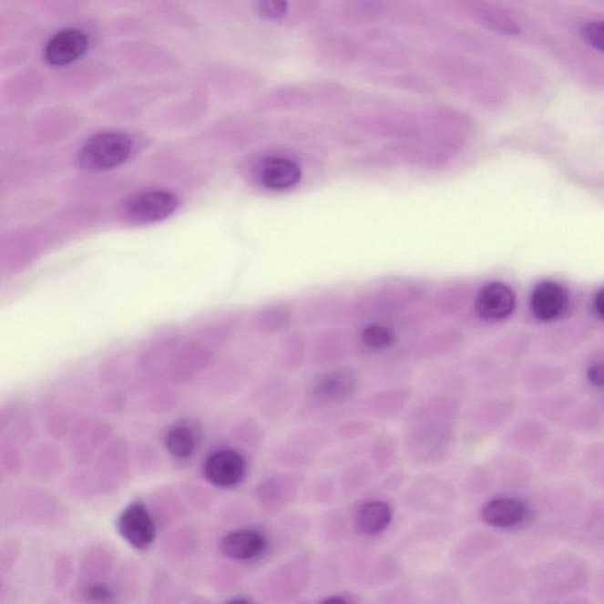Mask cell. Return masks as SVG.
<instances>
[{
  "label": "cell",
  "instance_id": "obj_1",
  "mask_svg": "<svg viewBox=\"0 0 604 604\" xmlns=\"http://www.w3.org/2000/svg\"><path fill=\"white\" fill-rule=\"evenodd\" d=\"M455 431L451 422L411 423L405 434V447L412 459L420 463L441 461L454 449Z\"/></svg>",
  "mask_w": 604,
  "mask_h": 604
},
{
  "label": "cell",
  "instance_id": "obj_2",
  "mask_svg": "<svg viewBox=\"0 0 604 604\" xmlns=\"http://www.w3.org/2000/svg\"><path fill=\"white\" fill-rule=\"evenodd\" d=\"M214 362V353L199 340L176 338L164 363L161 380L185 384L205 372Z\"/></svg>",
  "mask_w": 604,
  "mask_h": 604
},
{
  "label": "cell",
  "instance_id": "obj_3",
  "mask_svg": "<svg viewBox=\"0 0 604 604\" xmlns=\"http://www.w3.org/2000/svg\"><path fill=\"white\" fill-rule=\"evenodd\" d=\"M133 144L122 133H103L87 139L79 150L78 163L83 170L101 173L121 166L130 158Z\"/></svg>",
  "mask_w": 604,
  "mask_h": 604
},
{
  "label": "cell",
  "instance_id": "obj_4",
  "mask_svg": "<svg viewBox=\"0 0 604 604\" xmlns=\"http://www.w3.org/2000/svg\"><path fill=\"white\" fill-rule=\"evenodd\" d=\"M133 466L130 447L122 438H113L96 458L93 472L98 492H114L129 478Z\"/></svg>",
  "mask_w": 604,
  "mask_h": 604
},
{
  "label": "cell",
  "instance_id": "obj_5",
  "mask_svg": "<svg viewBox=\"0 0 604 604\" xmlns=\"http://www.w3.org/2000/svg\"><path fill=\"white\" fill-rule=\"evenodd\" d=\"M116 529L123 541L136 550L144 551L154 546L159 524L146 503L135 501L121 511L116 521Z\"/></svg>",
  "mask_w": 604,
  "mask_h": 604
},
{
  "label": "cell",
  "instance_id": "obj_6",
  "mask_svg": "<svg viewBox=\"0 0 604 604\" xmlns=\"http://www.w3.org/2000/svg\"><path fill=\"white\" fill-rule=\"evenodd\" d=\"M179 207V198L166 190L143 191L124 205V215L134 225H149L169 218Z\"/></svg>",
  "mask_w": 604,
  "mask_h": 604
},
{
  "label": "cell",
  "instance_id": "obj_7",
  "mask_svg": "<svg viewBox=\"0 0 604 604\" xmlns=\"http://www.w3.org/2000/svg\"><path fill=\"white\" fill-rule=\"evenodd\" d=\"M111 429L101 419L84 418L72 427L70 449L78 466L95 462L99 452L111 441Z\"/></svg>",
  "mask_w": 604,
  "mask_h": 604
},
{
  "label": "cell",
  "instance_id": "obj_8",
  "mask_svg": "<svg viewBox=\"0 0 604 604\" xmlns=\"http://www.w3.org/2000/svg\"><path fill=\"white\" fill-rule=\"evenodd\" d=\"M357 372L351 367H335L322 372L311 384V394L323 404L345 403L358 390Z\"/></svg>",
  "mask_w": 604,
  "mask_h": 604
},
{
  "label": "cell",
  "instance_id": "obj_9",
  "mask_svg": "<svg viewBox=\"0 0 604 604\" xmlns=\"http://www.w3.org/2000/svg\"><path fill=\"white\" fill-rule=\"evenodd\" d=\"M245 458L233 449H221L208 456L203 475L208 483L220 489L239 486L246 475Z\"/></svg>",
  "mask_w": 604,
  "mask_h": 604
},
{
  "label": "cell",
  "instance_id": "obj_10",
  "mask_svg": "<svg viewBox=\"0 0 604 604\" xmlns=\"http://www.w3.org/2000/svg\"><path fill=\"white\" fill-rule=\"evenodd\" d=\"M516 308V295L511 287L501 282L487 283L475 299V310L486 322H499L510 317Z\"/></svg>",
  "mask_w": 604,
  "mask_h": 604
},
{
  "label": "cell",
  "instance_id": "obj_11",
  "mask_svg": "<svg viewBox=\"0 0 604 604\" xmlns=\"http://www.w3.org/2000/svg\"><path fill=\"white\" fill-rule=\"evenodd\" d=\"M89 46V38L81 30L59 31L46 44L44 50L46 61L52 67H66L78 61Z\"/></svg>",
  "mask_w": 604,
  "mask_h": 604
},
{
  "label": "cell",
  "instance_id": "obj_12",
  "mask_svg": "<svg viewBox=\"0 0 604 604\" xmlns=\"http://www.w3.org/2000/svg\"><path fill=\"white\" fill-rule=\"evenodd\" d=\"M266 537L260 531L239 529L230 531L220 541V550L233 561H251L266 550Z\"/></svg>",
  "mask_w": 604,
  "mask_h": 604
},
{
  "label": "cell",
  "instance_id": "obj_13",
  "mask_svg": "<svg viewBox=\"0 0 604 604\" xmlns=\"http://www.w3.org/2000/svg\"><path fill=\"white\" fill-rule=\"evenodd\" d=\"M302 170L297 163L285 158H268L260 164L259 179L263 187L271 190L291 189L298 185Z\"/></svg>",
  "mask_w": 604,
  "mask_h": 604
},
{
  "label": "cell",
  "instance_id": "obj_14",
  "mask_svg": "<svg viewBox=\"0 0 604 604\" xmlns=\"http://www.w3.org/2000/svg\"><path fill=\"white\" fill-rule=\"evenodd\" d=\"M568 294L566 290L554 282H544L535 288L531 294V311L536 318L543 322L561 317L566 311Z\"/></svg>",
  "mask_w": 604,
  "mask_h": 604
},
{
  "label": "cell",
  "instance_id": "obj_15",
  "mask_svg": "<svg viewBox=\"0 0 604 604\" xmlns=\"http://www.w3.org/2000/svg\"><path fill=\"white\" fill-rule=\"evenodd\" d=\"M526 517L527 507L517 498H495L486 503L482 509L483 521L501 529L517 527Z\"/></svg>",
  "mask_w": 604,
  "mask_h": 604
},
{
  "label": "cell",
  "instance_id": "obj_16",
  "mask_svg": "<svg viewBox=\"0 0 604 604\" xmlns=\"http://www.w3.org/2000/svg\"><path fill=\"white\" fill-rule=\"evenodd\" d=\"M200 438L199 426L193 422L182 420L168 429L164 435V447L174 459L187 461L198 450Z\"/></svg>",
  "mask_w": 604,
  "mask_h": 604
},
{
  "label": "cell",
  "instance_id": "obj_17",
  "mask_svg": "<svg viewBox=\"0 0 604 604\" xmlns=\"http://www.w3.org/2000/svg\"><path fill=\"white\" fill-rule=\"evenodd\" d=\"M392 519L389 504L371 501L362 504L354 514L355 529L363 535H377L385 530Z\"/></svg>",
  "mask_w": 604,
  "mask_h": 604
},
{
  "label": "cell",
  "instance_id": "obj_18",
  "mask_svg": "<svg viewBox=\"0 0 604 604\" xmlns=\"http://www.w3.org/2000/svg\"><path fill=\"white\" fill-rule=\"evenodd\" d=\"M27 466L36 478L49 479L63 470L64 457L59 447L54 444L42 443L31 451Z\"/></svg>",
  "mask_w": 604,
  "mask_h": 604
},
{
  "label": "cell",
  "instance_id": "obj_19",
  "mask_svg": "<svg viewBox=\"0 0 604 604\" xmlns=\"http://www.w3.org/2000/svg\"><path fill=\"white\" fill-rule=\"evenodd\" d=\"M411 395V391L407 389L378 392L366 400V410L377 418H392L405 409Z\"/></svg>",
  "mask_w": 604,
  "mask_h": 604
},
{
  "label": "cell",
  "instance_id": "obj_20",
  "mask_svg": "<svg viewBox=\"0 0 604 604\" xmlns=\"http://www.w3.org/2000/svg\"><path fill=\"white\" fill-rule=\"evenodd\" d=\"M292 322L290 308L282 303H271V305L259 308L251 319V325L260 333L273 334L286 330Z\"/></svg>",
  "mask_w": 604,
  "mask_h": 604
},
{
  "label": "cell",
  "instance_id": "obj_21",
  "mask_svg": "<svg viewBox=\"0 0 604 604\" xmlns=\"http://www.w3.org/2000/svg\"><path fill=\"white\" fill-rule=\"evenodd\" d=\"M455 414L454 399L449 397H435L420 404L410 412V423L418 422H452Z\"/></svg>",
  "mask_w": 604,
  "mask_h": 604
},
{
  "label": "cell",
  "instance_id": "obj_22",
  "mask_svg": "<svg viewBox=\"0 0 604 604\" xmlns=\"http://www.w3.org/2000/svg\"><path fill=\"white\" fill-rule=\"evenodd\" d=\"M307 357V342L300 332L288 335L282 343L280 352V362L286 370L300 369L305 363Z\"/></svg>",
  "mask_w": 604,
  "mask_h": 604
},
{
  "label": "cell",
  "instance_id": "obj_23",
  "mask_svg": "<svg viewBox=\"0 0 604 604\" xmlns=\"http://www.w3.org/2000/svg\"><path fill=\"white\" fill-rule=\"evenodd\" d=\"M81 598L86 604H118L119 601L118 589L107 579L84 581Z\"/></svg>",
  "mask_w": 604,
  "mask_h": 604
},
{
  "label": "cell",
  "instance_id": "obj_24",
  "mask_svg": "<svg viewBox=\"0 0 604 604\" xmlns=\"http://www.w3.org/2000/svg\"><path fill=\"white\" fill-rule=\"evenodd\" d=\"M363 345L372 351L390 349L397 342V334L394 328L380 322H372L365 326L360 333Z\"/></svg>",
  "mask_w": 604,
  "mask_h": 604
},
{
  "label": "cell",
  "instance_id": "obj_25",
  "mask_svg": "<svg viewBox=\"0 0 604 604\" xmlns=\"http://www.w3.org/2000/svg\"><path fill=\"white\" fill-rule=\"evenodd\" d=\"M195 547L196 536L193 531L188 530V527H181L175 533L168 535L163 543L167 555L174 556V558H186L193 553Z\"/></svg>",
  "mask_w": 604,
  "mask_h": 604
},
{
  "label": "cell",
  "instance_id": "obj_26",
  "mask_svg": "<svg viewBox=\"0 0 604 604\" xmlns=\"http://www.w3.org/2000/svg\"><path fill=\"white\" fill-rule=\"evenodd\" d=\"M370 454L378 466H387L395 461L398 455V443L392 435H382L372 442Z\"/></svg>",
  "mask_w": 604,
  "mask_h": 604
},
{
  "label": "cell",
  "instance_id": "obj_27",
  "mask_svg": "<svg viewBox=\"0 0 604 604\" xmlns=\"http://www.w3.org/2000/svg\"><path fill=\"white\" fill-rule=\"evenodd\" d=\"M454 350V332H441L431 335L430 340H425L423 345H418L419 357H437L446 352Z\"/></svg>",
  "mask_w": 604,
  "mask_h": 604
},
{
  "label": "cell",
  "instance_id": "obj_28",
  "mask_svg": "<svg viewBox=\"0 0 604 604\" xmlns=\"http://www.w3.org/2000/svg\"><path fill=\"white\" fill-rule=\"evenodd\" d=\"M231 435L236 442L248 446H258L263 439L262 429L253 419H243L236 424Z\"/></svg>",
  "mask_w": 604,
  "mask_h": 604
},
{
  "label": "cell",
  "instance_id": "obj_29",
  "mask_svg": "<svg viewBox=\"0 0 604 604\" xmlns=\"http://www.w3.org/2000/svg\"><path fill=\"white\" fill-rule=\"evenodd\" d=\"M481 18L487 27L502 32V34L517 35L519 32L517 24L501 11L484 9L482 10Z\"/></svg>",
  "mask_w": 604,
  "mask_h": 604
},
{
  "label": "cell",
  "instance_id": "obj_30",
  "mask_svg": "<svg viewBox=\"0 0 604 604\" xmlns=\"http://www.w3.org/2000/svg\"><path fill=\"white\" fill-rule=\"evenodd\" d=\"M0 464L7 474H17L23 469L24 459L18 446L14 442H3L0 447Z\"/></svg>",
  "mask_w": 604,
  "mask_h": 604
},
{
  "label": "cell",
  "instance_id": "obj_31",
  "mask_svg": "<svg viewBox=\"0 0 604 604\" xmlns=\"http://www.w3.org/2000/svg\"><path fill=\"white\" fill-rule=\"evenodd\" d=\"M371 429H372V424L370 422H367V420H362V419L351 420V422L343 424V425L339 427L338 435L340 438H343L346 439V441H350V439H358L360 437H365V435L369 434Z\"/></svg>",
  "mask_w": 604,
  "mask_h": 604
},
{
  "label": "cell",
  "instance_id": "obj_32",
  "mask_svg": "<svg viewBox=\"0 0 604 604\" xmlns=\"http://www.w3.org/2000/svg\"><path fill=\"white\" fill-rule=\"evenodd\" d=\"M582 36L594 49L604 52V22H593L583 27Z\"/></svg>",
  "mask_w": 604,
  "mask_h": 604
},
{
  "label": "cell",
  "instance_id": "obj_33",
  "mask_svg": "<svg viewBox=\"0 0 604 604\" xmlns=\"http://www.w3.org/2000/svg\"><path fill=\"white\" fill-rule=\"evenodd\" d=\"M136 449L138 450H136L135 455H133V452H131V455H133V461L138 464L139 469L154 470L158 467L159 456L156 455L153 446L139 445Z\"/></svg>",
  "mask_w": 604,
  "mask_h": 604
},
{
  "label": "cell",
  "instance_id": "obj_34",
  "mask_svg": "<svg viewBox=\"0 0 604 604\" xmlns=\"http://www.w3.org/2000/svg\"><path fill=\"white\" fill-rule=\"evenodd\" d=\"M179 398L173 391L159 392V394L150 398L149 409L153 412H168L178 405Z\"/></svg>",
  "mask_w": 604,
  "mask_h": 604
},
{
  "label": "cell",
  "instance_id": "obj_35",
  "mask_svg": "<svg viewBox=\"0 0 604 604\" xmlns=\"http://www.w3.org/2000/svg\"><path fill=\"white\" fill-rule=\"evenodd\" d=\"M72 567L74 566H72V561L69 556H63V558H58V561L56 562L54 568V578L56 587L62 588L66 586L67 582H69L72 570H74V568Z\"/></svg>",
  "mask_w": 604,
  "mask_h": 604
},
{
  "label": "cell",
  "instance_id": "obj_36",
  "mask_svg": "<svg viewBox=\"0 0 604 604\" xmlns=\"http://www.w3.org/2000/svg\"><path fill=\"white\" fill-rule=\"evenodd\" d=\"M287 11L285 2H261L259 3V12L262 17L270 19L282 18Z\"/></svg>",
  "mask_w": 604,
  "mask_h": 604
},
{
  "label": "cell",
  "instance_id": "obj_37",
  "mask_svg": "<svg viewBox=\"0 0 604 604\" xmlns=\"http://www.w3.org/2000/svg\"><path fill=\"white\" fill-rule=\"evenodd\" d=\"M588 380L594 386L604 387V363H594L587 372Z\"/></svg>",
  "mask_w": 604,
  "mask_h": 604
},
{
  "label": "cell",
  "instance_id": "obj_38",
  "mask_svg": "<svg viewBox=\"0 0 604 604\" xmlns=\"http://www.w3.org/2000/svg\"><path fill=\"white\" fill-rule=\"evenodd\" d=\"M596 313L604 319V290L599 291L594 302Z\"/></svg>",
  "mask_w": 604,
  "mask_h": 604
},
{
  "label": "cell",
  "instance_id": "obj_39",
  "mask_svg": "<svg viewBox=\"0 0 604 604\" xmlns=\"http://www.w3.org/2000/svg\"><path fill=\"white\" fill-rule=\"evenodd\" d=\"M320 604H351L349 601H346L345 599L343 598H330L325 599V601L320 603Z\"/></svg>",
  "mask_w": 604,
  "mask_h": 604
},
{
  "label": "cell",
  "instance_id": "obj_40",
  "mask_svg": "<svg viewBox=\"0 0 604 604\" xmlns=\"http://www.w3.org/2000/svg\"><path fill=\"white\" fill-rule=\"evenodd\" d=\"M225 604H251L250 602L247 601L245 599H231L230 601L226 602Z\"/></svg>",
  "mask_w": 604,
  "mask_h": 604
}]
</instances>
